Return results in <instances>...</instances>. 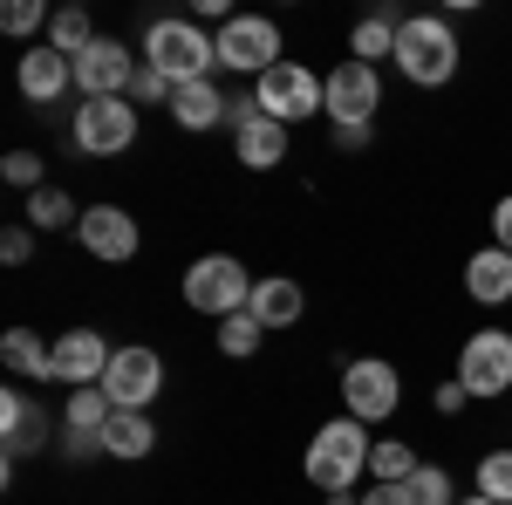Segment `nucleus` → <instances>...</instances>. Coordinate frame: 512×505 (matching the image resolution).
Here are the masks:
<instances>
[{
    "instance_id": "1a4fd4ad",
    "label": "nucleus",
    "mask_w": 512,
    "mask_h": 505,
    "mask_svg": "<svg viewBox=\"0 0 512 505\" xmlns=\"http://www.w3.org/2000/svg\"><path fill=\"white\" fill-rule=\"evenodd\" d=\"M458 383L472 389L478 403L485 396H512V335L506 328H478L472 342L458 349Z\"/></svg>"
},
{
    "instance_id": "39448f33",
    "label": "nucleus",
    "mask_w": 512,
    "mask_h": 505,
    "mask_svg": "<svg viewBox=\"0 0 512 505\" xmlns=\"http://www.w3.org/2000/svg\"><path fill=\"white\" fill-rule=\"evenodd\" d=\"M212 41H219V69H239V76H253V82L287 62V55H280V28L267 14H233Z\"/></svg>"
},
{
    "instance_id": "f704fd0d",
    "label": "nucleus",
    "mask_w": 512,
    "mask_h": 505,
    "mask_svg": "<svg viewBox=\"0 0 512 505\" xmlns=\"http://www.w3.org/2000/svg\"><path fill=\"white\" fill-rule=\"evenodd\" d=\"M431 403H437V417H458V410L472 403V389H465L458 376H451V383H437V396H431Z\"/></svg>"
},
{
    "instance_id": "b1692460",
    "label": "nucleus",
    "mask_w": 512,
    "mask_h": 505,
    "mask_svg": "<svg viewBox=\"0 0 512 505\" xmlns=\"http://www.w3.org/2000/svg\"><path fill=\"white\" fill-rule=\"evenodd\" d=\"M396 55V21L390 14H369V21H355V35H349V62H390Z\"/></svg>"
},
{
    "instance_id": "e433bc0d",
    "label": "nucleus",
    "mask_w": 512,
    "mask_h": 505,
    "mask_svg": "<svg viewBox=\"0 0 512 505\" xmlns=\"http://www.w3.org/2000/svg\"><path fill=\"white\" fill-rule=\"evenodd\" d=\"M335 151H369V123H335Z\"/></svg>"
},
{
    "instance_id": "a211bd4d",
    "label": "nucleus",
    "mask_w": 512,
    "mask_h": 505,
    "mask_svg": "<svg viewBox=\"0 0 512 505\" xmlns=\"http://www.w3.org/2000/svg\"><path fill=\"white\" fill-rule=\"evenodd\" d=\"M233 157L246 164V171H274V164H287V123H274L267 110L246 117L233 130Z\"/></svg>"
},
{
    "instance_id": "aec40b11",
    "label": "nucleus",
    "mask_w": 512,
    "mask_h": 505,
    "mask_svg": "<svg viewBox=\"0 0 512 505\" xmlns=\"http://www.w3.org/2000/svg\"><path fill=\"white\" fill-rule=\"evenodd\" d=\"M103 451L123 458V465L151 458V451H158V424H151V410H117V417L103 424Z\"/></svg>"
},
{
    "instance_id": "393cba45",
    "label": "nucleus",
    "mask_w": 512,
    "mask_h": 505,
    "mask_svg": "<svg viewBox=\"0 0 512 505\" xmlns=\"http://www.w3.org/2000/svg\"><path fill=\"white\" fill-rule=\"evenodd\" d=\"M69 430H89V437H103V424L117 417V403H110V389L103 383H89V389H69Z\"/></svg>"
},
{
    "instance_id": "6e6552de",
    "label": "nucleus",
    "mask_w": 512,
    "mask_h": 505,
    "mask_svg": "<svg viewBox=\"0 0 512 505\" xmlns=\"http://www.w3.org/2000/svg\"><path fill=\"white\" fill-rule=\"evenodd\" d=\"M253 96H260V110L274 123H301V117H328V89L315 82V69H301V62H280L267 76L253 82Z\"/></svg>"
},
{
    "instance_id": "c756f323",
    "label": "nucleus",
    "mask_w": 512,
    "mask_h": 505,
    "mask_svg": "<svg viewBox=\"0 0 512 505\" xmlns=\"http://www.w3.org/2000/svg\"><path fill=\"white\" fill-rule=\"evenodd\" d=\"M478 492L512 505V451H485V458H478Z\"/></svg>"
},
{
    "instance_id": "bb28decb",
    "label": "nucleus",
    "mask_w": 512,
    "mask_h": 505,
    "mask_svg": "<svg viewBox=\"0 0 512 505\" xmlns=\"http://www.w3.org/2000/svg\"><path fill=\"white\" fill-rule=\"evenodd\" d=\"M260 335H267V328H260V314H253V308H239V314L219 321V349L233 355V362H246V355L260 349Z\"/></svg>"
},
{
    "instance_id": "9b49d317",
    "label": "nucleus",
    "mask_w": 512,
    "mask_h": 505,
    "mask_svg": "<svg viewBox=\"0 0 512 505\" xmlns=\"http://www.w3.org/2000/svg\"><path fill=\"white\" fill-rule=\"evenodd\" d=\"M130 76H137V55H130L117 35H96V41L76 55V89H82V103H96V96H123V89H130Z\"/></svg>"
},
{
    "instance_id": "58836bf2",
    "label": "nucleus",
    "mask_w": 512,
    "mask_h": 505,
    "mask_svg": "<svg viewBox=\"0 0 512 505\" xmlns=\"http://www.w3.org/2000/svg\"><path fill=\"white\" fill-rule=\"evenodd\" d=\"M328 505H362V499H355V492H328Z\"/></svg>"
},
{
    "instance_id": "f03ea898",
    "label": "nucleus",
    "mask_w": 512,
    "mask_h": 505,
    "mask_svg": "<svg viewBox=\"0 0 512 505\" xmlns=\"http://www.w3.org/2000/svg\"><path fill=\"white\" fill-rule=\"evenodd\" d=\"M369 424H355V417H335V424L315 430V444H308V485L315 492H355V478L369 471Z\"/></svg>"
},
{
    "instance_id": "7ed1b4c3",
    "label": "nucleus",
    "mask_w": 512,
    "mask_h": 505,
    "mask_svg": "<svg viewBox=\"0 0 512 505\" xmlns=\"http://www.w3.org/2000/svg\"><path fill=\"white\" fill-rule=\"evenodd\" d=\"M144 62L171 76V89H185V82H212L219 69V41H205L198 21H151V35H144Z\"/></svg>"
},
{
    "instance_id": "0eeeda50",
    "label": "nucleus",
    "mask_w": 512,
    "mask_h": 505,
    "mask_svg": "<svg viewBox=\"0 0 512 505\" xmlns=\"http://www.w3.org/2000/svg\"><path fill=\"white\" fill-rule=\"evenodd\" d=\"M69 137H76L82 157L130 151V144H137V103H130V96H96V103H82V110H76Z\"/></svg>"
},
{
    "instance_id": "dca6fc26",
    "label": "nucleus",
    "mask_w": 512,
    "mask_h": 505,
    "mask_svg": "<svg viewBox=\"0 0 512 505\" xmlns=\"http://www.w3.org/2000/svg\"><path fill=\"white\" fill-rule=\"evenodd\" d=\"M14 82H21V96H28V103H41V110H48V103H55V96H62L69 82H76V62H69L62 48H48V41H35V48L21 55V69H14Z\"/></svg>"
},
{
    "instance_id": "473e14b6",
    "label": "nucleus",
    "mask_w": 512,
    "mask_h": 505,
    "mask_svg": "<svg viewBox=\"0 0 512 505\" xmlns=\"http://www.w3.org/2000/svg\"><path fill=\"white\" fill-rule=\"evenodd\" d=\"M130 103H171L178 89H171V76H158L151 62H137V76H130V89H123Z\"/></svg>"
},
{
    "instance_id": "4be33fe9",
    "label": "nucleus",
    "mask_w": 512,
    "mask_h": 505,
    "mask_svg": "<svg viewBox=\"0 0 512 505\" xmlns=\"http://www.w3.org/2000/svg\"><path fill=\"white\" fill-rule=\"evenodd\" d=\"M226 96L212 89V82H185L178 96H171V117H178V130H212V123H226Z\"/></svg>"
},
{
    "instance_id": "20e7f679",
    "label": "nucleus",
    "mask_w": 512,
    "mask_h": 505,
    "mask_svg": "<svg viewBox=\"0 0 512 505\" xmlns=\"http://www.w3.org/2000/svg\"><path fill=\"white\" fill-rule=\"evenodd\" d=\"M246 301H253V273L239 267L233 253H205V260H192V273H185V308L192 314L226 321V314H239Z\"/></svg>"
},
{
    "instance_id": "5701e85b",
    "label": "nucleus",
    "mask_w": 512,
    "mask_h": 505,
    "mask_svg": "<svg viewBox=\"0 0 512 505\" xmlns=\"http://www.w3.org/2000/svg\"><path fill=\"white\" fill-rule=\"evenodd\" d=\"M28 226L35 233H62V226H82V205L62 185H41V192H28Z\"/></svg>"
},
{
    "instance_id": "72a5a7b5",
    "label": "nucleus",
    "mask_w": 512,
    "mask_h": 505,
    "mask_svg": "<svg viewBox=\"0 0 512 505\" xmlns=\"http://www.w3.org/2000/svg\"><path fill=\"white\" fill-rule=\"evenodd\" d=\"M0 260H7V267H28V260H35V226H7V233H0Z\"/></svg>"
},
{
    "instance_id": "ea45409f",
    "label": "nucleus",
    "mask_w": 512,
    "mask_h": 505,
    "mask_svg": "<svg viewBox=\"0 0 512 505\" xmlns=\"http://www.w3.org/2000/svg\"><path fill=\"white\" fill-rule=\"evenodd\" d=\"M458 505H499V499H485V492H472V499H458Z\"/></svg>"
},
{
    "instance_id": "423d86ee",
    "label": "nucleus",
    "mask_w": 512,
    "mask_h": 505,
    "mask_svg": "<svg viewBox=\"0 0 512 505\" xmlns=\"http://www.w3.org/2000/svg\"><path fill=\"white\" fill-rule=\"evenodd\" d=\"M342 403H349L355 424H383V417H396V403H403V376H396V362H383V355L342 362Z\"/></svg>"
},
{
    "instance_id": "4468645a",
    "label": "nucleus",
    "mask_w": 512,
    "mask_h": 505,
    "mask_svg": "<svg viewBox=\"0 0 512 505\" xmlns=\"http://www.w3.org/2000/svg\"><path fill=\"white\" fill-rule=\"evenodd\" d=\"M76 239L89 260H137V219L123 205H82Z\"/></svg>"
},
{
    "instance_id": "c9c22d12",
    "label": "nucleus",
    "mask_w": 512,
    "mask_h": 505,
    "mask_svg": "<svg viewBox=\"0 0 512 505\" xmlns=\"http://www.w3.org/2000/svg\"><path fill=\"white\" fill-rule=\"evenodd\" d=\"M492 246H506V253H512V192L492 205Z\"/></svg>"
},
{
    "instance_id": "f8f14e48",
    "label": "nucleus",
    "mask_w": 512,
    "mask_h": 505,
    "mask_svg": "<svg viewBox=\"0 0 512 505\" xmlns=\"http://www.w3.org/2000/svg\"><path fill=\"white\" fill-rule=\"evenodd\" d=\"M321 89H328V123H369L376 110H383V76H376L369 62H342V69H328Z\"/></svg>"
},
{
    "instance_id": "6ab92c4d",
    "label": "nucleus",
    "mask_w": 512,
    "mask_h": 505,
    "mask_svg": "<svg viewBox=\"0 0 512 505\" xmlns=\"http://www.w3.org/2000/svg\"><path fill=\"white\" fill-rule=\"evenodd\" d=\"M246 308L260 314V328H294L301 308H308V294H301V280L267 273V280H253V301H246Z\"/></svg>"
},
{
    "instance_id": "f3484780",
    "label": "nucleus",
    "mask_w": 512,
    "mask_h": 505,
    "mask_svg": "<svg viewBox=\"0 0 512 505\" xmlns=\"http://www.w3.org/2000/svg\"><path fill=\"white\" fill-rule=\"evenodd\" d=\"M465 294H472L478 308H506L512 301V253L506 246H478L472 260H465Z\"/></svg>"
},
{
    "instance_id": "4c0bfd02",
    "label": "nucleus",
    "mask_w": 512,
    "mask_h": 505,
    "mask_svg": "<svg viewBox=\"0 0 512 505\" xmlns=\"http://www.w3.org/2000/svg\"><path fill=\"white\" fill-rule=\"evenodd\" d=\"M362 505H403V485H369Z\"/></svg>"
},
{
    "instance_id": "2eb2a0df",
    "label": "nucleus",
    "mask_w": 512,
    "mask_h": 505,
    "mask_svg": "<svg viewBox=\"0 0 512 505\" xmlns=\"http://www.w3.org/2000/svg\"><path fill=\"white\" fill-rule=\"evenodd\" d=\"M110 355L117 349L103 342V328H69V335H55V383H69V389L103 383Z\"/></svg>"
},
{
    "instance_id": "c85d7f7f",
    "label": "nucleus",
    "mask_w": 512,
    "mask_h": 505,
    "mask_svg": "<svg viewBox=\"0 0 512 505\" xmlns=\"http://www.w3.org/2000/svg\"><path fill=\"white\" fill-rule=\"evenodd\" d=\"M403 505H451V471L444 465H417L403 478Z\"/></svg>"
},
{
    "instance_id": "412c9836",
    "label": "nucleus",
    "mask_w": 512,
    "mask_h": 505,
    "mask_svg": "<svg viewBox=\"0 0 512 505\" xmlns=\"http://www.w3.org/2000/svg\"><path fill=\"white\" fill-rule=\"evenodd\" d=\"M0 362H7L14 376H28V383H55V342H41L28 328H7V335H0Z\"/></svg>"
},
{
    "instance_id": "cd10ccee",
    "label": "nucleus",
    "mask_w": 512,
    "mask_h": 505,
    "mask_svg": "<svg viewBox=\"0 0 512 505\" xmlns=\"http://www.w3.org/2000/svg\"><path fill=\"white\" fill-rule=\"evenodd\" d=\"M89 41H96V28H89V14H82V7H62V14L48 21V48H62L69 62H76Z\"/></svg>"
},
{
    "instance_id": "ddd939ff",
    "label": "nucleus",
    "mask_w": 512,
    "mask_h": 505,
    "mask_svg": "<svg viewBox=\"0 0 512 505\" xmlns=\"http://www.w3.org/2000/svg\"><path fill=\"white\" fill-rule=\"evenodd\" d=\"M48 444V410H41L28 389H0V451H7V471L21 465L28 451H41Z\"/></svg>"
},
{
    "instance_id": "a878e982",
    "label": "nucleus",
    "mask_w": 512,
    "mask_h": 505,
    "mask_svg": "<svg viewBox=\"0 0 512 505\" xmlns=\"http://www.w3.org/2000/svg\"><path fill=\"white\" fill-rule=\"evenodd\" d=\"M410 471H417V451H410L403 437H383V444L369 451V478H376V485H403Z\"/></svg>"
},
{
    "instance_id": "9d476101",
    "label": "nucleus",
    "mask_w": 512,
    "mask_h": 505,
    "mask_svg": "<svg viewBox=\"0 0 512 505\" xmlns=\"http://www.w3.org/2000/svg\"><path fill=\"white\" fill-rule=\"evenodd\" d=\"M103 389H110L117 410H151L158 389H164V355L144 349V342L117 349V355H110V369H103Z\"/></svg>"
},
{
    "instance_id": "7c9ffc66",
    "label": "nucleus",
    "mask_w": 512,
    "mask_h": 505,
    "mask_svg": "<svg viewBox=\"0 0 512 505\" xmlns=\"http://www.w3.org/2000/svg\"><path fill=\"white\" fill-rule=\"evenodd\" d=\"M41 171H48L41 151H7V157H0V178H7V185H21V192H41V185H48Z\"/></svg>"
},
{
    "instance_id": "f257e3e1",
    "label": "nucleus",
    "mask_w": 512,
    "mask_h": 505,
    "mask_svg": "<svg viewBox=\"0 0 512 505\" xmlns=\"http://www.w3.org/2000/svg\"><path fill=\"white\" fill-rule=\"evenodd\" d=\"M396 76L417 82V89H444V82L458 76V35H451V21L444 14H410V21H396Z\"/></svg>"
},
{
    "instance_id": "2f4dec72",
    "label": "nucleus",
    "mask_w": 512,
    "mask_h": 505,
    "mask_svg": "<svg viewBox=\"0 0 512 505\" xmlns=\"http://www.w3.org/2000/svg\"><path fill=\"white\" fill-rule=\"evenodd\" d=\"M48 21H55V14H48L41 0H7V7H0V28H7L14 41H21V35H35V28H48Z\"/></svg>"
}]
</instances>
